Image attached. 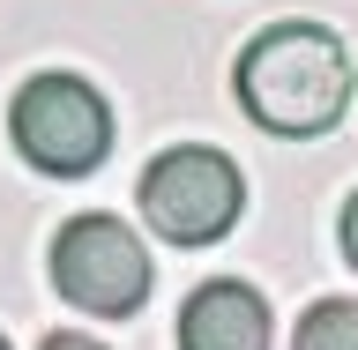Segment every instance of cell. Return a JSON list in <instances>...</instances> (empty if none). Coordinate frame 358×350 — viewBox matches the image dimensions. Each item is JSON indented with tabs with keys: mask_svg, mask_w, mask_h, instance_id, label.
Segmentation results:
<instances>
[{
	"mask_svg": "<svg viewBox=\"0 0 358 350\" xmlns=\"http://www.w3.org/2000/svg\"><path fill=\"white\" fill-rule=\"evenodd\" d=\"M239 105L284 142H313L351 112V52L329 22H268L239 52Z\"/></svg>",
	"mask_w": 358,
	"mask_h": 350,
	"instance_id": "6da1fadb",
	"label": "cell"
},
{
	"mask_svg": "<svg viewBox=\"0 0 358 350\" xmlns=\"http://www.w3.org/2000/svg\"><path fill=\"white\" fill-rule=\"evenodd\" d=\"M8 142H15L38 172L52 179H83L105 164L112 150V105L83 75H30L8 105Z\"/></svg>",
	"mask_w": 358,
	"mask_h": 350,
	"instance_id": "7a4b0ae2",
	"label": "cell"
},
{
	"mask_svg": "<svg viewBox=\"0 0 358 350\" xmlns=\"http://www.w3.org/2000/svg\"><path fill=\"white\" fill-rule=\"evenodd\" d=\"M142 217H150L157 239L172 246H217L231 224H239L246 209V179L239 164L224 150H201V142H187V150H164L142 172Z\"/></svg>",
	"mask_w": 358,
	"mask_h": 350,
	"instance_id": "3957f363",
	"label": "cell"
},
{
	"mask_svg": "<svg viewBox=\"0 0 358 350\" xmlns=\"http://www.w3.org/2000/svg\"><path fill=\"white\" fill-rule=\"evenodd\" d=\"M52 291L97 321H120L150 298V254L120 217H67L52 239Z\"/></svg>",
	"mask_w": 358,
	"mask_h": 350,
	"instance_id": "277c9868",
	"label": "cell"
},
{
	"mask_svg": "<svg viewBox=\"0 0 358 350\" xmlns=\"http://www.w3.org/2000/svg\"><path fill=\"white\" fill-rule=\"evenodd\" d=\"M179 350H268L262 291L239 284V276H209V284L179 306Z\"/></svg>",
	"mask_w": 358,
	"mask_h": 350,
	"instance_id": "5b68a950",
	"label": "cell"
},
{
	"mask_svg": "<svg viewBox=\"0 0 358 350\" xmlns=\"http://www.w3.org/2000/svg\"><path fill=\"white\" fill-rule=\"evenodd\" d=\"M291 350H358V298H321L299 313Z\"/></svg>",
	"mask_w": 358,
	"mask_h": 350,
	"instance_id": "8992f818",
	"label": "cell"
},
{
	"mask_svg": "<svg viewBox=\"0 0 358 350\" xmlns=\"http://www.w3.org/2000/svg\"><path fill=\"white\" fill-rule=\"evenodd\" d=\"M343 261H351V268H358V194H351V201H343Z\"/></svg>",
	"mask_w": 358,
	"mask_h": 350,
	"instance_id": "52a82bcc",
	"label": "cell"
},
{
	"mask_svg": "<svg viewBox=\"0 0 358 350\" xmlns=\"http://www.w3.org/2000/svg\"><path fill=\"white\" fill-rule=\"evenodd\" d=\"M38 350H105V343H90V335H67V328H60V335H45Z\"/></svg>",
	"mask_w": 358,
	"mask_h": 350,
	"instance_id": "ba28073f",
	"label": "cell"
},
{
	"mask_svg": "<svg viewBox=\"0 0 358 350\" xmlns=\"http://www.w3.org/2000/svg\"><path fill=\"white\" fill-rule=\"evenodd\" d=\"M0 350H8V335H0Z\"/></svg>",
	"mask_w": 358,
	"mask_h": 350,
	"instance_id": "9c48e42d",
	"label": "cell"
}]
</instances>
